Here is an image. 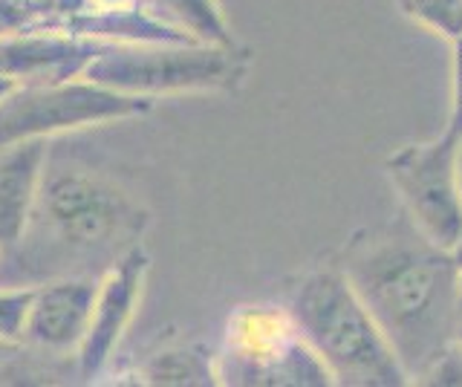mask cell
Returning a JSON list of instances; mask_svg holds the SVG:
<instances>
[{
  "instance_id": "cell-17",
  "label": "cell",
  "mask_w": 462,
  "mask_h": 387,
  "mask_svg": "<svg viewBox=\"0 0 462 387\" xmlns=\"http://www.w3.org/2000/svg\"><path fill=\"white\" fill-rule=\"evenodd\" d=\"M454 59H451V113H448V127L445 134L462 136V38L451 44Z\"/></svg>"
},
{
  "instance_id": "cell-2",
  "label": "cell",
  "mask_w": 462,
  "mask_h": 387,
  "mask_svg": "<svg viewBox=\"0 0 462 387\" xmlns=\"http://www.w3.org/2000/svg\"><path fill=\"white\" fill-rule=\"evenodd\" d=\"M151 211L119 182L84 168L43 170L26 232L0 254V283L35 286L64 275H98L142 243Z\"/></svg>"
},
{
  "instance_id": "cell-23",
  "label": "cell",
  "mask_w": 462,
  "mask_h": 387,
  "mask_svg": "<svg viewBox=\"0 0 462 387\" xmlns=\"http://www.w3.org/2000/svg\"><path fill=\"white\" fill-rule=\"evenodd\" d=\"M459 312H462V272H459Z\"/></svg>"
},
{
  "instance_id": "cell-14",
  "label": "cell",
  "mask_w": 462,
  "mask_h": 387,
  "mask_svg": "<svg viewBox=\"0 0 462 387\" xmlns=\"http://www.w3.org/2000/svg\"><path fill=\"white\" fill-rule=\"evenodd\" d=\"M396 6L408 21L451 44L462 38V0H396Z\"/></svg>"
},
{
  "instance_id": "cell-7",
  "label": "cell",
  "mask_w": 462,
  "mask_h": 387,
  "mask_svg": "<svg viewBox=\"0 0 462 387\" xmlns=\"http://www.w3.org/2000/svg\"><path fill=\"white\" fill-rule=\"evenodd\" d=\"M457 136L416 142L393 151L384 160V174L402 199L404 217L422 232L433 246L448 249L462 232V197L454 170Z\"/></svg>"
},
{
  "instance_id": "cell-9",
  "label": "cell",
  "mask_w": 462,
  "mask_h": 387,
  "mask_svg": "<svg viewBox=\"0 0 462 387\" xmlns=\"http://www.w3.org/2000/svg\"><path fill=\"white\" fill-rule=\"evenodd\" d=\"M101 275H64L35 283L23 347L43 355H72L90 324Z\"/></svg>"
},
{
  "instance_id": "cell-5",
  "label": "cell",
  "mask_w": 462,
  "mask_h": 387,
  "mask_svg": "<svg viewBox=\"0 0 462 387\" xmlns=\"http://www.w3.org/2000/svg\"><path fill=\"white\" fill-rule=\"evenodd\" d=\"M151 110L153 98L113 90L84 76L23 84L0 102V151L32 139L52 142L87 127L130 122L148 116Z\"/></svg>"
},
{
  "instance_id": "cell-20",
  "label": "cell",
  "mask_w": 462,
  "mask_h": 387,
  "mask_svg": "<svg viewBox=\"0 0 462 387\" xmlns=\"http://www.w3.org/2000/svg\"><path fill=\"white\" fill-rule=\"evenodd\" d=\"M18 88H21L18 81H12V78H6V76H0V102H4V98H6L9 93H14Z\"/></svg>"
},
{
  "instance_id": "cell-4",
  "label": "cell",
  "mask_w": 462,
  "mask_h": 387,
  "mask_svg": "<svg viewBox=\"0 0 462 387\" xmlns=\"http://www.w3.org/2000/svg\"><path fill=\"white\" fill-rule=\"evenodd\" d=\"M252 59L240 47L188 44H101L84 78L144 98L185 93H235Z\"/></svg>"
},
{
  "instance_id": "cell-6",
  "label": "cell",
  "mask_w": 462,
  "mask_h": 387,
  "mask_svg": "<svg viewBox=\"0 0 462 387\" xmlns=\"http://www.w3.org/2000/svg\"><path fill=\"white\" fill-rule=\"evenodd\" d=\"M220 384H336L315 350L303 341L286 307H240L228 318L226 347L217 355Z\"/></svg>"
},
{
  "instance_id": "cell-21",
  "label": "cell",
  "mask_w": 462,
  "mask_h": 387,
  "mask_svg": "<svg viewBox=\"0 0 462 387\" xmlns=\"http://www.w3.org/2000/svg\"><path fill=\"white\" fill-rule=\"evenodd\" d=\"M451 257H454V266L462 272V232H459V237H457V243L451 246Z\"/></svg>"
},
{
  "instance_id": "cell-1",
  "label": "cell",
  "mask_w": 462,
  "mask_h": 387,
  "mask_svg": "<svg viewBox=\"0 0 462 387\" xmlns=\"http://www.w3.org/2000/svg\"><path fill=\"white\" fill-rule=\"evenodd\" d=\"M358 298L382 327L411 382L454 344L459 321V269L448 249L402 217L365 228L346 243L341 263Z\"/></svg>"
},
{
  "instance_id": "cell-8",
  "label": "cell",
  "mask_w": 462,
  "mask_h": 387,
  "mask_svg": "<svg viewBox=\"0 0 462 387\" xmlns=\"http://www.w3.org/2000/svg\"><path fill=\"white\" fill-rule=\"evenodd\" d=\"M148 275L151 254L144 252L142 243L101 272L90 324H87L81 347L76 350V373L81 382L98 379L113 364V355L142 307Z\"/></svg>"
},
{
  "instance_id": "cell-19",
  "label": "cell",
  "mask_w": 462,
  "mask_h": 387,
  "mask_svg": "<svg viewBox=\"0 0 462 387\" xmlns=\"http://www.w3.org/2000/svg\"><path fill=\"white\" fill-rule=\"evenodd\" d=\"M454 170H457V185H459V197H462V136L457 139V153H454Z\"/></svg>"
},
{
  "instance_id": "cell-11",
  "label": "cell",
  "mask_w": 462,
  "mask_h": 387,
  "mask_svg": "<svg viewBox=\"0 0 462 387\" xmlns=\"http://www.w3.org/2000/svg\"><path fill=\"white\" fill-rule=\"evenodd\" d=\"M47 162L50 142L43 139L0 151V254L9 252L26 232Z\"/></svg>"
},
{
  "instance_id": "cell-22",
  "label": "cell",
  "mask_w": 462,
  "mask_h": 387,
  "mask_svg": "<svg viewBox=\"0 0 462 387\" xmlns=\"http://www.w3.org/2000/svg\"><path fill=\"white\" fill-rule=\"evenodd\" d=\"M454 344H457V350L462 353V315H459V321H457V333H454Z\"/></svg>"
},
{
  "instance_id": "cell-12",
  "label": "cell",
  "mask_w": 462,
  "mask_h": 387,
  "mask_svg": "<svg viewBox=\"0 0 462 387\" xmlns=\"http://www.w3.org/2000/svg\"><path fill=\"white\" fill-rule=\"evenodd\" d=\"M136 382L156 387H208L220 384L217 355L199 344H180L148 355L136 370Z\"/></svg>"
},
{
  "instance_id": "cell-3",
  "label": "cell",
  "mask_w": 462,
  "mask_h": 387,
  "mask_svg": "<svg viewBox=\"0 0 462 387\" xmlns=\"http://www.w3.org/2000/svg\"><path fill=\"white\" fill-rule=\"evenodd\" d=\"M289 315L336 384L402 387L411 384L399 355L375 324L341 266L307 272L289 292Z\"/></svg>"
},
{
  "instance_id": "cell-10",
  "label": "cell",
  "mask_w": 462,
  "mask_h": 387,
  "mask_svg": "<svg viewBox=\"0 0 462 387\" xmlns=\"http://www.w3.org/2000/svg\"><path fill=\"white\" fill-rule=\"evenodd\" d=\"M101 50V41L35 30L0 41V76L23 84H50L76 78Z\"/></svg>"
},
{
  "instance_id": "cell-18",
  "label": "cell",
  "mask_w": 462,
  "mask_h": 387,
  "mask_svg": "<svg viewBox=\"0 0 462 387\" xmlns=\"http://www.w3.org/2000/svg\"><path fill=\"white\" fill-rule=\"evenodd\" d=\"M23 350H26L23 344H12V341L0 338V367H6L9 362H14V358H21Z\"/></svg>"
},
{
  "instance_id": "cell-16",
  "label": "cell",
  "mask_w": 462,
  "mask_h": 387,
  "mask_svg": "<svg viewBox=\"0 0 462 387\" xmlns=\"http://www.w3.org/2000/svg\"><path fill=\"white\" fill-rule=\"evenodd\" d=\"M35 286H12L0 283V338L12 344H23L29 307H32Z\"/></svg>"
},
{
  "instance_id": "cell-13",
  "label": "cell",
  "mask_w": 462,
  "mask_h": 387,
  "mask_svg": "<svg viewBox=\"0 0 462 387\" xmlns=\"http://www.w3.org/2000/svg\"><path fill=\"white\" fill-rule=\"evenodd\" d=\"M148 6L173 26H180L194 41H199V44L240 47L220 0H148Z\"/></svg>"
},
{
  "instance_id": "cell-15",
  "label": "cell",
  "mask_w": 462,
  "mask_h": 387,
  "mask_svg": "<svg viewBox=\"0 0 462 387\" xmlns=\"http://www.w3.org/2000/svg\"><path fill=\"white\" fill-rule=\"evenodd\" d=\"M61 18L58 0H0V41L35 30H52Z\"/></svg>"
}]
</instances>
